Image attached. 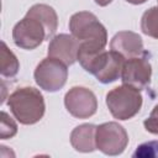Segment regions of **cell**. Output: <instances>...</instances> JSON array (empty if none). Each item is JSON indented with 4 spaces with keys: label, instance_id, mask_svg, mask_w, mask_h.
<instances>
[{
    "label": "cell",
    "instance_id": "obj_1",
    "mask_svg": "<svg viewBox=\"0 0 158 158\" xmlns=\"http://www.w3.org/2000/svg\"><path fill=\"white\" fill-rule=\"evenodd\" d=\"M125 58L115 51H93L79 47L78 62L80 65L102 83L109 84L121 78Z\"/></svg>",
    "mask_w": 158,
    "mask_h": 158
},
{
    "label": "cell",
    "instance_id": "obj_2",
    "mask_svg": "<svg viewBox=\"0 0 158 158\" xmlns=\"http://www.w3.org/2000/svg\"><path fill=\"white\" fill-rule=\"evenodd\" d=\"M7 106L22 125H35L44 115L46 104L41 91L33 86H21L10 94Z\"/></svg>",
    "mask_w": 158,
    "mask_h": 158
},
{
    "label": "cell",
    "instance_id": "obj_3",
    "mask_svg": "<svg viewBox=\"0 0 158 158\" xmlns=\"http://www.w3.org/2000/svg\"><path fill=\"white\" fill-rule=\"evenodd\" d=\"M70 33L80 42V47L88 49H105L107 32L98 17L89 11H79L69 20Z\"/></svg>",
    "mask_w": 158,
    "mask_h": 158
},
{
    "label": "cell",
    "instance_id": "obj_4",
    "mask_svg": "<svg viewBox=\"0 0 158 158\" xmlns=\"http://www.w3.org/2000/svg\"><path fill=\"white\" fill-rule=\"evenodd\" d=\"M143 104V98L138 89L122 84L106 94V105L111 115L121 121L136 116Z\"/></svg>",
    "mask_w": 158,
    "mask_h": 158
},
{
    "label": "cell",
    "instance_id": "obj_5",
    "mask_svg": "<svg viewBox=\"0 0 158 158\" xmlns=\"http://www.w3.org/2000/svg\"><path fill=\"white\" fill-rule=\"evenodd\" d=\"M68 65L62 60L52 57L42 59L33 73L36 84L49 93L60 90L68 79Z\"/></svg>",
    "mask_w": 158,
    "mask_h": 158
},
{
    "label": "cell",
    "instance_id": "obj_6",
    "mask_svg": "<svg viewBox=\"0 0 158 158\" xmlns=\"http://www.w3.org/2000/svg\"><path fill=\"white\" fill-rule=\"evenodd\" d=\"M96 148L106 156L121 154L128 144V135L118 122L110 121L96 126Z\"/></svg>",
    "mask_w": 158,
    "mask_h": 158
},
{
    "label": "cell",
    "instance_id": "obj_7",
    "mask_svg": "<svg viewBox=\"0 0 158 158\" xmlns=\"http://www.w3.org/2000/svg\"><path fill=\"white\" fill-rule=\"evenodd\" d=\"M12 40L17 47L31 51L49 38L44 25L37 17L26 14V16L14 26Z\"/></svg>",
    "mask_w": 158,
    "mask_h": 158
},
{
    "label": "cell",
    "instance_id": "obj_8",
    "mask_svg": "<svg viewBox=\"0 0 158 158\" xmlns=\"http://www.w3.org/2000/svg\"><path fill=\"white\" fill-rule=\"evenodd\" d=\"M67 111L77 118H89L98 110L95 94L84 86H73L64 95Z\"/></svg>",
    "mask_w": 158,
    "mask_h": 158
},
{
    "label": "cell",
    "instance_id": "obj_9",
    "mask_svg": "<svg viewBox=\"0 0 158 158\" xmlns=\"http://www.w3.org/2000/svg\"><path fill=\"white\" fill-rule=\"evenodd\" d=\"M152 65L147 58L135 57L126 59L122 67L121 80L138 90L146 89L151 83Z\"/></svg>",
    "mask_w": 158,
    "mask_h": 158
},
{
    "label": "cell",
    "instance_id": "obj_10",
    "mask_svg": "<svg viewBox=\"0 0 158 158\" xmlns=\"http://www.w3.org/2000/svg\"><path fill=\"white\" fill-rule=\"evenodd\" d=\"M80 42L73 36L67 33H59L51 38L48 44V57L57 58L65 63L67 65H72L78 60Z\"/></svg>",
    "mask_w": 158,
    "mask_h": 158
},
{
    "label": "cell",
    "instance_id": "obj_11",
    "mask_svg": "<svg viewBox=\"0 0 158 158\" xmlns=\"http://www.w3.org/2000/svg\"><path fill=\"white\" fill-rule=\"evenodd\" d=\"M111 51L117 52L125 59L139 57L143 53V41L141 36L132 31H120L117 32L111 42Z\"/></svg>",
    "mask_w": 158,
    "mask_h": 158
},
{
    "label": "cell",
    "instance_id": "obj_12",
    "mask_svg": "<svg viewBox=\"0 0 158 158\" xmlns=\"http://www.w3.org/2000/svg\"><path fill=\"white\" fill-rule=\"evenodd\" d=\"M96 126L93 123H83L77 126L70 133L72 147L83 153H89L96 149Z\"/></svg>",
    "mask_w": 158,
    "mask_h": 158
},
{
    "label": "cell",
    "instance_id": "obj_13",
    "mask_svg": "<svg viewBox=\"0 0 158 158\" xmlns=\"http://www.w3.org/2000/svg\"><path fill=\"white\" fill-rule=\"evenodd\" d=\"M27 14L37 17L44 25L48 38H53V35L56 33L58 26V16L52 6L46 4H36L30 7Z\"/></svg>",
    "mask_w": 158,
    "mask_h": 158
},
{
    "label": "cell",
    "instance_id": "obj_14",
    "mask_svg": "<svg viewBox=\"0 0 158 158\" xmlns=\"http://www.w3.org/2000/svg\"><path fill=\"white\" fill-rule=\"evenodd\" d=\"M20 69V63L17 57L14 54L12 51L9 49L6 43L1 42V68L0 73L4 78H14Z\"/></svg>",
    "mask_w": 158,
    "mask_h": 158
},
{
    "label": "cell",
    "instance_id": "obj_15",
    "mask_svg": "<svg viewBox=\"0 0 158 158\" xmlns=\"http://www.w3.org/2000/svg\"><path fill=\"white\" fill-rule=\"evenodd\" d=\"M141 30L144 35L158 40V6L146 10L141 19Z\"/></svg>",
    "mask_w": 158,
    "mask_h": 158
},
{
    "label": "cell",
    "instance_id": "obj_16",
    "mask_svg": "<svg viewBox=\"0 0 158 158\" xmlns=\"http://www.w3.org/2000/svg\"><path fill=\"white\" fill-rule=\"evenodd\" d=\"M135 158H158V141H148L139 144L135 153Z\"/></svg>",
    "mask_w": 158,
    "mask_h": 158
},
{
    "label": "cell",
    "instance_id": "obj_17",
    "mask_svg": "<svg viewBox=\"0 0 158 158\" xmlns=\"http://www.w3.org/2000/svg\"><path fill=\"white\" fill-rule=\"evenodd\" d=\"M17 133V125L16 122L5 112L1 111V126H0V138L7 139L14 137Z\"/></svg>",
    "mask_w": 158,
    "mask_h": 158
},
{
    "label": "cell",
    "instance_id": "obj_18",
    "mask_svg": "<svg viewBox=\"0 0 158 158\" xmlns=\"http://www.w3.org/2000/svg\"><path fill=\"white\" fill-rule=\"evenodd\" d=\"M143 126L147 132L158 135V104L153 107L149 116L143 121Z\"/></svg>",
    "mask_w": 158,
    "mask_h": 158
},
{
    "label": "cell",
    "instance_id": "obj_19",
    "mask_svg": "<svg viewBox=\"0 0 158 158\" xmlns=\"http://www.w3.org/2000/svg\"><path fill=\"white\" fill-rule=\"evenodd\" d=\"M95 4H98L99 6H107L109 4L112 2V0H94Z\"/></svg>",
    "mask_w": 158,
    "mask_h": 158
},
{
    "label": "cell",
    "instance_id": "obj_20",
    "mask_svg": "<svg viewBox=\"0 0 158 158\" xmlns=\"http://www.w3.org/2000/svg\"><path fill=\"white\" fill-rule=\"evenodd\" d=\"M126 1L130 4H133V5H141V4H144L147 0H126Z\"/></svg>",
    "mask_w": 158,
    "mask_h": 158
},
{
    "label": "cell",
    "instance_id": "obj_21",
    "mask_svg": "<svg viewBox=\"0 0 158 158\" xmlns=\"http://www.w3.org/2000/svg\"><path fill=\"white\" fill-rule=\"evenodd\" d=\"M157 1H158V0H157Z\"/></svg>",
    "mask_w": 158,
    "mask_h": 158
}]
</instances>
